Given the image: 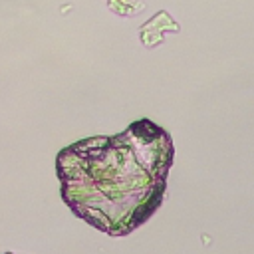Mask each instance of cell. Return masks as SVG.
<instances>
[]
</instances>
